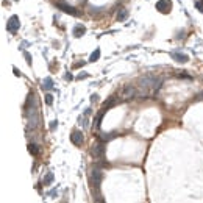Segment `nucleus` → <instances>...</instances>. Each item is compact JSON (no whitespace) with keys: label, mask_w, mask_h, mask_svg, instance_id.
<instances>
[{"label":"nucleus","mask_w":203,"mask_h":203,"mask_svg":"<svg viewBox=\"0 0 203 203\" xmlns=\"http://www.w3.org/2000/svg\"><path fill=\"white\" fill-rule=\"evenodd\" d=\"M163 86V78L156 77V75H145V77H141L138 81V95L139 97H147L150 94H156Z\"/></svg>","instance_id":"1"},{"label":"nucleus","mask_w":203,"mask_h":203,"mask_svg":"<svg viewBox=\"0 0 203 203\" xmlns=\"http://www.w3.org/2000/svg\"><path fill=\"white\" fill-rule=\"evenodd\" d=\"M92 156L95 160H102L105 156V144H103V141L92 145Z\"/></svg>","instance_id":"2"},{"label":"nucleus","mask_w":203,"mask_h":203,"mask_svg":"<svg viewBox=\"0 0 203 203\" xmlns=\"http://www.w3.org/2000/svg\"><path fill=\"white\" fill-rule=\"evenodd\" d=\"M138 95V89L133 86V85H126L123 89H122V97L123 100H131L133 97Z\"/></svg>","instance_id":"3"},{"label":"nucleus","mask_w":203,"mask_h":203,"mask_svg":"<svg viewBox=\"0 0 203 203\" xmlns=\"http://www.w3.org/2000/svg\"><path fill=\"white\" fill-rule=\"evenodd\" d=\"M56 8H60L61 11H64L66 14H70V16H80V13L75 10L73 6L67 5L66 2H61V0H60V2H56Z\"/></svg>","instance_id":"4"},{"label":"nucleus","mask_w":203,"mask_h":203,"mask_svg":"<svg viewBox=\"0 0 203 203\" xmlns=\"http://www.w3.org/2000/svg\"><path fill=\"white\" fill-rule=\"evenodd\" d=\"M19 27H20V22H19L17 16H11V17L8 19V23H6V30L14 35V33H17Z\"/></svg>","instance_id":"5"},{"label":"nucleus","mask_w":203,"mask_h":203,"mask_svg":"<svg viewBox=\"0 0 203 203\" xmlns=\"http://www.w3.org/2000/svg\"><path fill=\"white\" fill-rule=\"evenodd\" d=\"M156 10L163 14H167L172 10V2L170 0H160V2L156 3Z\"/></svg>","instance_id":"6"},{"label":"nucleus","mask_w":203,"mask_h":203,"mask_svg":"<svg viewBox=\"0 0 203 203\" xmlns=\"http://www.w3.org/2000/svg\"><path fill=\"white\" fill-rule=\"evenodd\" d=\"M91 180H92V186H95V189H98V188H100V183H102V170H100V169H94V170H92Z\"/></svg>","instance_id":"7"},{"label":"nucleus","mask_w":203,"mask_h":203,"mask_svg":"<svg viewBox=\"0 0 203 203\" xmlns=\"http://www.w3.org/2000/svg\"><path fill=\"white\" fill-rule=\"evenodd\" d=\"M70 141H72V144H75V145H81V144H83V141H85L83 133H81V131H78V130L72 131V135H70Z\"/></svg>","instance_id":"8"},{"label":"nucleus","mask_w":203,"mask_h":203,"mask_svg":"<svg viewBox=\"0 0 203 203\" xmlns=\"http://www.w3.org/2000/svg\"><path fill=\"white\" fill-rule=\"evenodd\" d=\"M85 31H86V28H85L83 23H77V25L73 27V36H75V38H81V36L85 35Z\"/></svg>","instance_id":"9"},{"label":"nucleus","mask_w":203,"mask_h":203,"mask_svg":"<svg viewBox=\"0 0 203 203\" xmlns=\"http://www.w3.org/2000/svg\"><path fill=\"white\" fill-rule=\"evenodd\" d=\"M172 58L176 60L178 63H186V61H189L188 55H183V53H178V52H172Z\"/></svg>","instance_id":"10"},{"label":"nucleus","mask_w":203,"mask_h":203,"mask_svg":"<svg viewBox=\"0 0 203 203\" xmlns=\"http://www.w3.org/2000/svg\"><path fill=\"white\" fill-rule=\"evenodd\" d=\"M116 102H117V97H116V95H111V97H110V100H106L105 103H103V110H105V111H106V110H110L111 106H114V105H116Z\"/></svg>","instance_id":"11"},{"label":"nucleus","mask_w":203,"mask_h":203,"mask_svg":"<svg viewBox=\"0 0 203 203\" xmlns=\"http://www.w3.org/2000/svg\"><path fill=\"white\" fill-rule=\"evenodd\" d=\"M114 136H116V133H100V135H98V138H100L102 141H103V142H106V141H111Z\"/></svg>","instance_id":"12"},{"label":"nucleus","mask_w":203,"mask_h":203,"mask_svg":"<svg viewBox=\"0 0 203 203\" xmlns=\"http://www.w3.org/2000/svg\"><path fill=\"white\" fill-rule=\"evenodd\" d=\"M28 151H30L33 156H38V155H39V148H38L36 144H28Z\"/></svg>","instance_id":"13"},{"label":"nucleus","mask_w":203,"mask_h":203,"mask_svg":"<svg viewBox=\"0 0 203 203\" xmlns=\"http://www.w3.org/2000/svg\"><path fill=\"white\" fill-rule=\"evenodd\" d=\"M42 88H44V89H52V88H53V80L50 78V77H47V78L44 80V85H42Z\"/></svg>","instance_id":"14"},{"label":"nucleus","mask_w":203,"mask_h":203,"mask_svg":"<svg viewBox=\"0 0 203 203\" xmlns=\"http://www.w3.org/2000/svg\"><path fill=\"white\" fill-rule=\"evenodd\" d=\"M98 58H100V50L97 48V50H94V52L91 53V58H89V61H92V63H94V61H97Z\"/></svg>","instance_id":"15"},{"label":"nucleus","mask_w":203,"mask_h":203,"mask_svg":"<svg viewBox=\"0 0 203 203\" xmlns=\"http://www.w3.org/2000/svg\"><path fill=\"white\" fill-rule=\"evenodd\" d=\"M126 17H128V13H126L125 10H122V11L117 14V20H119V22H123Z\"/></svg>","instance_id":"16"},{"label":"nucleus","mask_w":203,"mask_h":203,"mask_svg":"<svg viewBox=\"0 0 203 203\" xmlns=\"http://www.w3.org/2000/svg\"><path fill=\"white\" fill-rule=\"evenodd\" d=\"M44 183H45V184H52V183H53V173H52V172L47 173V176L44 178Z\"/></svg>","instance_id":"17"},{"label":"nucleus","mask_w":203,"mask_h":203,"mask_svg":"<svg viewBox=\"0 0 203 203\" xmlns=\"http://www.w3.org/2000/svg\"><path fill=\"white\" fill-rule=\"evenodd\" d=\"M103 113H105V110H102V113H98V116H97V119H95V126H97V128H100V123H102V117H103Z\"/></svg>","instance_id":"18"},{"label":"nucleus","mask_w":203,"mask_h":203,"mask_svg":"<svg viewBox=\"0 0 203 203\" xmlns=\"http://www.w3.org/2000/svg\"><path fill=\"white\" fill-rule=\"evenodd\" d=\"M45 103L47 105H52L53 103V95L52 94H45Z\"/></svg>","instance_id":"19"},{"label":"nucleus","mask_w":203,"mask_h":203,"mask_svg":"<svg viewBox=\"0 0 203 203\" xmlns=\"http://www.w3.org/2000/svg\"><path fill=\"white\" fill-rule=\"evenodd\" d=\"M195 8H198V11L203 13V3L200 2V0H197V2H195Z\"/></svg>","instance_id":"20"},{"label":"nucleus","mask_w":203,"mask_h":203,"mask_svg":"<svg viewBox=\"0 0 203 203\" xmlns=\"http://www.w3.org/2000/svg\"><path fill=\"white\" fill-rule=\"evenodd\" d=\"M56 128V120H53L52 123H50V130H55Z\"/></svg>","instance_id":"21"},{"label":"nucleus","mask_w":203,"mask_h":203,"mask_svg":"<svg viewBox=\"0 0 203 203\" xmlns=\"http://www.w3.org/2000/svg\"><path fill=\"white\" fill-rule=\"evenodd\" d=\"M25 58H27V63H28V64L31 63V60H30V55H28V53H25Z\"/></svg>","instance_id":"22"},{"label":"nucleus","mask_w":203,"mask_h":203,"mask_svg":"<svg viewBox=\"0 0 203 203\" xmlns=\"http://www.w3.org/2000/svg\"><path fill=\"white\" fill-rule=\"evenodd\" d=\"M97 97H98V95H97V94H94V95L91 97V102H95V100H97Z\"/></svg>","instance_id":"23"}]
</instances>
